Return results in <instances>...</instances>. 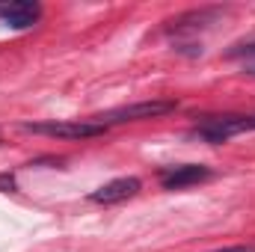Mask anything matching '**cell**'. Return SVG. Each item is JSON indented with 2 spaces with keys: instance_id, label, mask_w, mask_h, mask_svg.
Instances as JSON below:
<instances>
[{
  "instance_id": "1",
  "label": "cell",
  "mask_w": 255,
  "mask_h": 252,
  "mask_svg": "<svg viewBox=\"0 0 255 252\" xmlns=\"http://www.w3.org/2000/svg\"><path fill=\"white\" fill-rule=\"evenodd\" d=\"M255 130V116H244V113H226V116H208L205 122L193 127V136L211 142V145H220L238 133H247Z\"/></svg>"
},
{
  "instance_id": "2",
  "label": "cell",
  "mask_w": 255,
  "mask_h": 252,
  "mask_svg": "<svg viewBox=\"0 0 255 252\" xmlns=\"http://www.w3.org/2000/svg\"><path fill=\"white\" fill-rule=\"evenodd\" d=\"M178 104L175 101H139V104H128V107H116L110 113H98L92 122L98 125H122V122H136V119H154V116H166L172 113Z\"/></svg>"
},
{
  "instance_id": "3",
  "label": "cell",
  "mask_w": 255,
  "mask_h": 252,
  "mask_svg": "<svg viewBox=\"0 0 255 252\" xmlns=\"http://www.w3.org/2000/svg\"><path fill=\"white\" fill-rule=\"evenodd\" d=\"M27 133H42V136H57V139H89L107 133V127L86 119V122H27L21 125Z\"/></svg>"
},
{
  "instance_id": "4",
  "label": "cell",
  "mask_w": 255,
  "mask_h": 252,
  "mask_svg": "<svg viewBox=\"0 0 255 252\" xmlns=\"http://www.w3.org/2000/svg\"><path fill=\"white\" fill-rule=\"evenodd\" d=\"M42 18V6L33 0H9L0 3V24L9 30H30Z\"/></svg>"
},
{
  "instance_id": "5",
  "label": "cell",
  "mask_w": 255,
  "mask_h": 252,
  "mask_svg": "<svg viewBox=\"0 0 255 252\" xmlns=\"http://www.w3.org/2000/svg\"><path fill=\"white\" fill-rule=\"evenodd\" d=\"M211 178V169L202 166V163H184V166H169L160 172V184L166 190H184L193 187L199 181H208Z\"/></svg>"
},
{
  "instance_id": "6",
  "label": "cell",
  "mask_w": 255,
  "mask_h": 252,
  "mask_svg": "<svg viewBox=\"0 0 255 252\" xmlns=\"http://www.w3.org/2000/svg\"><path fill=\"white\" fill-rule=\"evenodd\" d=\"M139 178H133V175H128V178H116V181H110V184H104V187H98L92 196H89V202H95V205H116V202H125L130 196H136L139 193Z\"/></svg>"
},
{
  "instance_id": "7",
  "label": "cell",
  "mask_w": 255,
  "mask_h": 252,
  "mask_svg": "<svg viewBox=\"0 0 255 252\" xmlns=\"http://www.w3.org/2000/svg\"><path fill=\"white\" fill-rule=\"evenodd\" d=\"M217 15H220V9H196V12H187V15H181L178 21H172V24H175L172 33H190V30H196V24H199V27H202V24H211Z\"/></svg>"
},
{
  "instance_id": "8",
  "label": "cell",
  "mask_w": 255,
  "mask_h": 252,
  "mask_svg": "<svg viewBox=\"0 0 255 252\" xmlns=\"http://www.w3.org/2000/svg\"><path fill=\"white\" fill-rule=\"evenodd\" d=\"M0 187L3 190H15V178H12V175H0Z\"/></svg>"
},
{
  "instance_id": "9",
  "label": "cell",
  "mask_w": 255,
  "mask_h": 252,
  "mask_svg": "<svg viewBox=\"0 0 255 252\" xmlns=\"http://www.w3.org/2000/svg\"><path fill=\"white\" fill-rule=\"evenodd\" d=\"M214 252H255V247H229V250H214Z\"/></svg>"
},
{
  "instance_id": "10",
  "label": "cell",
  "mask_w": 255,
  "mask_h": 252,
  "mask_svg": "<svg viewBox=\"0 0 255 252\" xmlns=\"http://www.w3.org/2000/svg\"><path fill=\"white\" fill-rule=\"evenodd\" d=\"M250 71H253V74H255V65H253V68H250Z\"/></svg>"
}]
</instances>
